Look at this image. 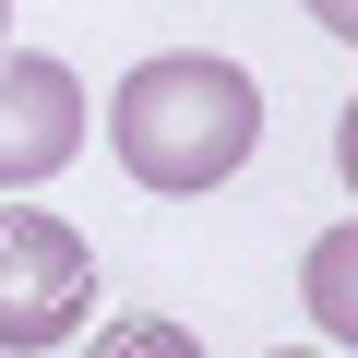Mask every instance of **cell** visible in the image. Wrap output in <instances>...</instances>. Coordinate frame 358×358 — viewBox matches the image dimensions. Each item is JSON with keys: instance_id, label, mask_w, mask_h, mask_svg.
Here are the masks:
<instances>
[{"instance_id": "cell-1", "label": "cell", "mask_w": 358, "mask_h": 358, "mask_svg": "<svg viewBox=\"0 0 358 358\" xmlns=\"http://www.w3.org/2000/svg\"><path fill=\"white\" fill-rule=\"evenodd\" d=\"M108 143L120 167L143 179V192H215V179H239V155L263 143V84L215 48H167L120 84L108 108Z\"/></svg>"}, {"instance_id": "cell-2", "label": "cell", "mask_w": 358, "mask_h": 358, "mask_svg": "<svg viewBox=\"0 0 358 358\" xmlns=\"http://www.w3.org/2000/svg\"><path fill=\"white\" fill-rule=\"evenodd\" d=\"M84 299H96V251L60 215H36V203H0V346L48 358L84 322Z\"/></svg>"}, {"instance_id": "cell-3", "label": "cell", "mask_w": 358, "mask_h": 358, "mask_svg": "<svg viewBox=\"0 0 358 358\" xmlns=\"http://www.w3.org/2000/svg\"><path fill=\"white\" fill-rule=\"evenodd\" d=\"M84 143V84L48 48H0V192H36Z\"/></svg>"}, {"instance_id": "cell-4", "label": "cell", "mask_w": 358, "mask_h": 358, "mask_svg": "<svg viewBox=\"0 0 358 358\" xmlns=\"http://www.w3.org/2000/svg\"><path fill=\"white\" fill-rule=\"evenodd\" d=\"M310 322L346 346L358 334V227H334V239H310Z\"/></svg>"}, {"instance_id": "cell-5", "label": "cell", "mask_w": 358, "mask_h": 358, "mask_svg": "<svg viewBox=\"0 0 358 358\" xmlns=\"http://www.w3.org/2000/svg\"><path fill=\"white\" fill-rule=\"evenodd\" d=\"M84 358H203V334H179V322H155V310H131V322H108Z\"/></svg>"}, {"instance_id": "cell-6", "label": "cell", "mask_w": 358, "mask_h": 358, "mask_svg": "<svg viewBox=\"0 0 358 358\" xmlns=\"http://www.w3.org/2000/svg\"><path fill=\"white\" fill-rule=\"evenodd\" d=\"M310 24L322 36H358V0H310Z\"/></svg>"}, {"instance_id": "cell-7", "label": "cell", "mask_w": 358, "mask_h": 358, "mask_svg": "<svg viewBox=\"0 0 358 358\" xmlns=\"http://www.w3.org/2000/svg\"><path fill=\"white\" fill-rule=\"evenodd\" d=\"M275 358H334V346H275Z\"/></svg>"}, {"instance_id": "cell-8", "label": "cell", "mask_w": 358, "mask_h": 358, "mask_svg": "<svg viewBox=\"0 0 358 358\" xmlns=\"http://www.w3.org/2000/svg\"><path fill=\"white\" fill-rule=\"evenodd\" d=\"M0 48H13V0H0Z\"/></svg>"}]
</instances>
